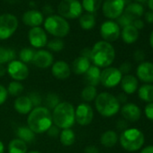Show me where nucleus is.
<instances>
[{
	"mask_svg": "<svg viewBox=\"0 0 153 153\" xmlns=\"http://www.w3.org/2000/svg\"><path fill=\"white\" fill-rule=\"evenodd\" d=\"M52 124L51 112L43 105L34 107L27 116V126L35 134L46 132Z\"/></svg>",
	"mask_w": 153,
	"mask_h": 153,
	"instance_id": "obj_1",
	"label": "nucleus"
},
{
	"mask_svg": "<svg viewBox=\"0 0 153 153\" xmlns=\"http://www.w3.org/2000/svg\"><path fill=\"white\" fill-rule=\"evenodd\" d=\"M115 58V51L110 42L100 41L95 43L91 49V61L99 68H108Z\"/></svg>",
	"mask_w": 153,
	"mask_h": 153,
	"instance_id": "obj_2",
	"label": "nucleus"
},
{
	"mask_svg": "<svg viewBox=\"0 0 153 153\" xmlns=\"http://www.w3.org/2000/svg\"><path fill=\"white\" fill-rule=\"evenodd\" d=\"M52 123L60 130L71 128L75 123V107L67 101L60 102L51 113Z\"/></svg>",
	"mask_w": 153,
	"mask_h": 153,
	"instance_id": "obj_3",
	"label": "nucleus"
},
{
	"mask_svg": "<svg viewBox=\"0 0 153 153\" xmlns=\"http://www.w3.org/2000/svg\"><path fill=\"white\" fill-rule=\"evenodd\" d=\"M95 106L98 114L105 118L115 115L121 109L116 97L108 92H102L97 95L95 99Z\"/></svg>",
	"mask_w": 153,
	"mask_h": 153,
	"instance_id": "obj_4",
	"label": "nucleus"
},
{
	"mask_svg": "<svg viewBox=\"0 0 153 153\" xmlns=\"http://www.w3.org/2000/svg\"><path fill=\"white\" fill-rule=\"evenodd\" d=\"M144 141V134L137 128H127L120 135L121 146L130 152L139 150L143 146Z\"/></svg>",
	"mask_w": 153,
	"mask_h": 153,
	"instance_id": "obj_5",
	"label": "nucleus"
},
{
	"mask_svg": "<svg viewBox=\"0 0 153 153\" xmlns=\"http://www.w3.org/2000/svg\"><path fill=\"white\" fill-rule=\"evenodd\" d=\"M44 29L50 34L61 39L68 34L70 27L65 18L59 16H50L44 21Z\"/></svg>",
	"mask_w": 153,
	"mask_h": 153,
	"instance_id": "obj_6",
	"label": "nucleus"
},
{
	"mask_svg": "<svg viewBox=\"0 0 153 153\" xmlns=\"http://www.w3.org/2000/svg\"><path fill=\"white\" fill-rule=\"evenodd\" d=\"M82 5L79 0H62L58 6L59 16L67 19H76L82 14Z\"/></svg>",
	"mask_w": 153,
	"mask_h": 153,
	"instance_id": "obj_7",
	"label": "nucleus"
},
{
	"mask_svg": "<svg viewBox=\"0 0 153 153\" xmlns=\"http://www.w3.org/2000/svg\"><path fill=\"white\" fill-rule=\"evenodd\" d=\"M18 28V20L16 16L11 14L0 16V40L9 39Z\"/></svg>",
	"mask_w": 153,
	"mask_h": 153,
	"instance_id": "obj_8",
	"label": "nucleus"
},
{
	"mask_svg": "<svg viewBox=\"0 0 153 153\" xmlns=\"http://www.w3.org/2000/svg\"><path fill=\"white\" fill-rule=\"evenodd\" d=\"M123 75L117 68L108 67L101 71L100 83L106 88H113L121 83Z\"/></svg>",
	"mask_w": 153,
	"mask_h": 153,
	"instance_id": "obj_9",
	"label": "nucleus"
},
{
	"mask_svg": "<svg viewBox=\"0 0 153 153\" xmlns=\"http://www.w3.org/2000/svg\"><path fill=\"white\" fill-rule=\"evenodd\" d=\"M7 72L14 80L19 82L25 80L30 74L28 66L18 59H15L8 63Z\"/></svg>",
	"mask_w": 153,
	"mask_h": 153,
	"instance_id": "obj_10",
	"label": "nucleus"
},
{
	"mask_svg": "<svg viewBox=\"0 0 153 153\" xmlns=\"http://www.w3.org/2000/svg\"><path fill=\"white\" fill-rule=\"evenodd\" d=\"M126 0H105L103 4V14L109 19H117L125 9Z\"/></svg>",
	"mask_w": 153,
	"mask_h": 153,
	"instance_id": "obj_11",
	"label": "nucleus"
},
{
	"mask_svg": "<svg viewBox=\"0 0 153 153\" xmlns=\"http://www.w3.org/2000/svg\"><path fill=\"white\" fill-rule=\"evenodd\" d=\"M94 119V110L88 103H81L75 108L76 123L81 126L89 125Z\"/></svg>",
	"mask_w": 153,
	"mask_h": 153,
	"instance_id": "obj_12",
	"label": "nucleus"
},
{
	"mask_svg": "<svg viewBox=\"0 0 153 153\" xmlns=\"http://www.w3.org/2000/svg\"><path fill=\"white\" fill-rule=\"evenodd\" d=\"M120 26L114 21H106L100 27V34L105 42H113L120 37Z\"/></svg>",
	"mask_w": 153,
	"mask_h": 153,
	"instance_id": "obj_13",
	"label": "nucleus"
},
{
	"mask_svg": "<svg viewBox=\"0 0 153 153\" xmlns=\"http://www.w3.org/2000/svg\"><path fill=\"white\" fill-rule=\"evenodd\" d=\"M28 40L30 44L33 48L41 49L47 45L48 36L45 30L38 26L30 29V31L28 32Z\"/></svg>",
	"mask_w": 153,
	"mask_h": 153,
	"instance_id": "obj_14",
	"label": "nucleus"
},
{
	"mask_svg": "<svg viewBox=\"0 0 153 153\" xmlns=\"http://www.w3.org/2000/svg\"><path fill=\"white\" fill-rule=\"evenodd\" d=\"M54 61L53 55L51 51L46 50H39L35 51L33 63L39 68H48L52 66Z\"/></svg>",
	"mask_w": 153,
	"mask_h": 153,
	"instance_id": "obj_15",
	"label": "nucleus"
},
{
	"mask_svg": "<svg viewBox=\"0 0 153 153\" xmlns=\"http://www.w3.org/2000/svg\"><path fill=\"white\" fill-rule=\"evenodd\" d=\"M51 73L57 79L65 80L69 78L71 74V68L66 61L58 60L56 62H53L51 66Z\"/></svg>",
	"mask_w": 153,
	"mask_h": 153,
	"instance_id": "obj_16",
	"label": "nucleus"
},
{
	"mask_svg": "<svg viewBox=\"0 0 153 153\" xmlns=\"http://www.w3.org/2000/svg\"><path fill=\"white\" fill-rule=\"evenodd\" d=\"M137 76L140 80L144 83H153V63L152 62H141L136 70Z\"/></svg>",
	"mask_w": 153,
	"mask_h": 153,
	"instance_id": "obj_17",
	"label": "nucleus"
},
{
	"mask_svg": "<svg viewBox=\"0 0 153 153\" xmlns=\"http://www.w3.org/2000/svg\"><path fill=\"white\" fill-rule=\"evenodd\" d=\"M122 116L125 121L137 122L140 118V109L138 105L132 103H126L120 109Z\"/></svg>",
	"mask_w": 153,
	"mask_h": 153,
	"instance_id": "obj_18",
	"label": "nucleus"
},
{
	"mask_svg": "<svg viewBox=\"0 0 153 153\" xmlns=\"http://www.w3.org/2000/svg\"><path fill=\"white\" fill-rule=\"evenodd\" d=\"M22 20L27 26L38 27L43 23V15L37 10H28L23 15Z\"/></svg>",
	"mask_w": 153,
	"mask_h": 153,
	"instance_id": "obj_19",
	"label": "nucleus"
},
{
	"mask_svg": "<svg viewBox=\"0 0 153 153\" xmlns=\"http://www.w3.org/2000/svg\"><path fill=\"white\" fill-rule=\"evenodd\" d=\"M83 76L87 86L97 87L100 84L101 69L95 65H91Z\"/></svg>",
	"mask_w": 153,
	"mask_h": 153,
	"instance_id": "obj_20",
	"label": "nucleus"
},
{
	"mask_svg": "<svg viewBox=\"0 0 153 153\" xmlns=\"http://www.w3.org/2000/svg\"><path fill=\"white\" fill-rule=\"evenodd\" d=\"M14 108L18 114H29V113L33 109V105L28 96H20L16 98L14 102Z\"/></svg>",
	"mask_w": 153,
	"mask_h": 153,
	"instance_id": "obj_21",
	"label": "nucleus"
},
{
	"mask_svg": "<svg viewBox=\"0 0 153 153\" xmlns=\"http://www.w3.org/2000/svg\"><path fill=\"white\" fill-rule=\"evenodd\" d=\"M121 87L123 93L126 95H131L138 89V79L132 75H124L121 80Z\"/></svg>",
	"mask_w": 153,
	"mask_h": 153,
	"instance_id": "obj_22",
	"label": "nucleus"
},
{
	"mask_svg": "<svg viewBox=\"0 0 153 153\" xmlns=\"http://www.w3.org/2000/svg\"><path fill=\"white\" fill-rule=\"evenodd\" d=\"M90 66H91L90 59L84 58L82 56H79L73 60L70 68H71V71H73L74 74L79 76V75H84Z\"/></svg>",
	"mask_w": 153,
	"mask_h": 153,
	"instance_id": "obj_23",
	"label": "nucleus"
},
{
	"mask_svg": "<svg viewBox=\"0 0 153 153\" xmlns=\"http://www.w3.org/2000/svg\"><path fill=\"white\" fill-rule=\"evenodd\" d=\"M118 140H119L118 134L116 133V131H114L113 130L105 131V132L102 133V135L100 137V142L105 148L114 147L116 145Z\"/></svg>",
	"mask_w": 153,
	"mask_h": 153,
	"instance_id": "obj_24",
	"label": "nucleus"
},
{
	"mask_svg": "<svg viewBox=\"0 0 153 153\" xmlns=\"http://www.w3.org/2000/svg\"><path fill=\"white\" fill-rule=\"evenodd\" d=\"M121 34L123 41L127 44H131L135 42L139 38V31L132 25L123 27Z\"/></svg>",
	"mask_w": 153,
	"mask_h": 153,
	"instance_id": "obj_25",
	"label": "nucleus"
},
{
	"mask_svg": "<svg viewBox=\"0 0 153 153\" xmlns=\"http://www.w3.org/2000/svg\"><path fill=\"white\" fill-rule=\"evenodd\" d=\"M16 134L18 139L22 140L25 143H31L35 140L36 134L28 126H19L16 131Z\"/></svg>",
	"mask_w": 153,
	"mask_h": 153,
	"instance_id": "obj_26",
	"label": "nucleus"
},
{
	"mask_svg": "<svg viewBox=\"0 0 153 153\" xmlns=\"http://www.w3.org/2000/svg\"><path fill=\"white\" fill-rule=\"evenodd\" d=\"M27 143L18 138L13 139L8 144V153H27Z\"/></svg>",
	"mask_w": 153,
	"mask_h": 153,
	"instance_id": "obj_27",
	"label": "nucleus"
},
{
	"mask_svg": "<svg viewBox=\"0 0 153 153\" xmlns=\"http://www.w3.org/2000/svg\"><path fill=\"white\" fill-rule=\"evenodd\" d=\"M59 141L60 143L65 146V147H70L71 145H73L75 143L76 140V134L73 131V130L71 128L68 129H63L60 131L59 133Z\"/></svg>",
	"mask_w": 153,
	"mask_h": 153,
	"instance_id": "obj_28",
	"label": "nucleus"
},
{
	"mask_svg": "<svg viewBox=\"0 0 153 153\" xmlns=\"http://www.w3.org/2000/svg\"><path fill=\"white\" fill-rule=\"evenodd\" d=\"M125 15H127L128 16H130L133 21L136 19H139L144 12V9L142 7V6L139 3H131L130 5L127 6V7L124 9L123 11Z\"/></svg>",
	"mask_w": 153,
	"mask_h": 153,
	"instance_id": "obj_29",
	"label": "nucleus"
},
{
	"mask_svg": "<svg viewBox=\"0 0 153 153\" xmlns=\"http://www.w3.org/2000/svg\"><path fill=\"white\" fill-rule=\"evenodd\" d=\"M140 99L148 103H153V85L145 84L140 87L138 90Z\"/></svg>",
	"mask_w": 153,
	"mask_h": 153,
	"instance_id": "obj_30",
	"label": "nucleus"
},
{
	"mask_svg": "<svg viewBox=\"0 0 153 153\" xmlns=\"http://www.w3.org/2000/svg\"><path fill=\"white\" fill-rule=\"evenodd\" d=\"M16 51L11 48L0 46V65L9 63L16 59Z\"/></svg>",
	"mask_w": 153,
	"mask_h": 153,
	"instance_id": "obj_31",
	"label": "nucleus"
},
{
	"mask_svg": "<svg viewBox=\"0 0 153 153\" xmlns=\"http://www.w3.org/2000/svg\"><path fill=\"white\" fill-rule=\"evenodd\" d=\"M97 89L96 87L93 86H86L82 91H81V98L83 101H85V103H90L95 101V99L97 97Z\"/></svg>",
	"mask_w": 153,
	"mask_h": 153,
	"instance_id": "obj_32",
	"label": "nucleus"
},
{
	"mask_svg": "<svg viewBox=\"0 0 153 153\" xmlns=\"http://www.w3.org/2000/svg\"><path fill=\"white\" fill-rule=\"evenodd\" d=\"M44 103V107H46L47 109H49L51 112L60 103V98L58 96V94L56 93H48L45 97H44V100H42Z\"/></svg>",
	"mask_w": 153,
	"mask_h": 153,
	"instance_id": "obj_33",
	"label": "nucleus"
},
{
	"mask_svg": "<svg viewBox=\"0 0 153 153\" xmlns=\"http://www.w3.org/2000/svg\"><path fill=\"white\" fill-rule=\"evenodd\" d=\"M79 25L84 30H91L96 25V18L92 14H85L79 17Z\"/></svg>",
	"mask_w": 153,
	"mask_h": 153,
	"instance_id": "obj_34",
	"label": "nucleus"
},
{
	"mask_svg": "<svg viewBox=\"0 0 153 153\" xmlns=\"http://www.w3.org/2000/svg\"><path fill=\"white\" fill-rule=\"evenodd\" d=\"M7 92H8V95H10L11 97H18L22 95V93L24 92L25 90V87L24 85L19 82V81H16V80H13L11 81L7 88Z\"/></svg>",
	"mask_w": 153,
	"mask_h": 153,
	"instance_id": "obj_35",
	"label": "nucleus"
},
{
	"mask_svg": "<svg viewBox=\"0 0 153 153\" xmlns=\"http://www.w3.org/2000/svg\"><path fill=\"white\" fill-rule=\"evenodd\" d=\"M81 5L87 12L93 14L101 7L102 0H83Z\"/></svg>",
	"mask_w": 153,
	"mask_h": 153,
	"instance_id": "obj_36",
	"label": "nucleus"
},
{
	"mask_svg": "<svg viewBox=\"0 0 153 153\" xmlns=\"http://www.w3.org/2000/svg\"><path fill=\"white\" fill-rule=\"evenodd\" d=\"M35 54V51L33 48H24L19 52V60L24 62L25 64L33 62V57Z\"/></svg>",
	"mask_w": 153,
	"mask_h": 153,
	"instance_id": "obj_37",
	"label": "nucleus"
},
{
	"mask_svg": "<svg viewBox=\"0 0 153 153\" xmlns=\"http://www.w3.org/2000/svg\"><path fill=\"white\" fill-rule=\"evenodd\" d=\"M46 46L48 47V49L50 51H51L53 52H59L64 48V42L59 38H55V39H52L51 41L48 42Z\"/></svg>",
	"mask_w": 153,
	"mask_h": 153,
	"instance_id": "obj_38",
	"label": "nucleus"
},
{
	"mask_svg": "<svg viewBox=\"0 0 153 153\" xmlns=\"http://www.w3.org/2000/svg\"><path fill=\"white\" fill-rule=\"evenodd\" d=\"M28 97L30 98V100H31V102H32V104L33 105V108L42 105V97L40 93L33 91V92L28 94Z\"/></svg>",
	"mask_w": 153,
	"mask_h": 153,
	"instance_id": "obj_39",
	"label": "nucleus"
},
{
	"mask_svg": "<svg viewBox=\"0 0 153 153\" xmlns=\"http://www.w3.org/2000/svg\"><path fill=\"white\" fill-rule=\"evenodd\" d=\"M132 23H133V20L130 16H128L127 15H125L123 13L121 16H119L117 18V25H121L122 27H126L128 25H131Z\"/></svg>",
	"mask_w": 153,
	"mask_h": 153,
	"instance_id": "obj_40",
	"label": "nucleus"
},
{
	"mask_svg": "<svg viewBox=\"0 0 153 153\" xmlns=\"http://www.w3.org/2000/svg\"><path fill=\"white\" fill-rule=\"evenodd\" d=\"M60 131H61V130H60L59 127H57L56 125L52 124V125L48 129V131H46V133H47V135H48L49 137H51V138H52V139H57V138L59 137Z\"/></svg>",
	"mask_w": 153,
	"mask_h": 153,
	"instance_id": "obj_41",
	"label": "nucleus"
},
{
	"mask_svg": "<svg viewBox=\"0 0 153 153\" xmlns=\"http://www.w3.org/2000/svg\"><path fill=\"white\" fill-rule=\"evenodd\" d=\"M8 97V92L5 86L0 84V105H2L6 103Z\"/></svg>",
	"mask_w": 153,
	"mask_h": 153,
	"instance_id": "obj_42",
	"label": "nucleus"
},
{
	"mask_svg": "<svg viewBox=\"0 0 153 153\" xmlns=\"http://www.w3.org/2000/svg\"><path fill=\"white\" fill-rule=\"evenodd\" d=\"M144 113L149 120L153 121V103H148V105L145 106Z\"/></svg>",
	"mask_w": 153,
	"mask_h": 153,
	"instance_id": "obj_43",
	"label": "nucleus"
},
{
	"mask_svg": "<svg viewBox=\"0 0 153 153\" xmlns=\"http://www.w3.org/2000/svg\"><path fill=\"white\" fill-rule=\"evenodd\" d=\"M120 70V72L122 73V75H127L131 70V64L130 62H123L121 64L120 68H118Z\"/></svg>",
	"mask_w": 153,
	"mask_h": 153,
	"instance_id": "obj_44",
	"label": "nucleus"
},
{
	"mask_svg": "<svg viewBox=\"0 0 153 153\" xmlns=\"http://www.w3.org/2000/svg\"><path fill=\"white\" fill-rule=\"evenodd\" d=\"M133 58L135 59V60L137 61H143L145 59V53L143 51L141 50H138L134 52L133 54Z\"/></svg>",
	"mask_w": 153,
	"mask_h": 153,
	"instance_id": "obj_45",
	"label": "nucleus"
},
{
	"mask_svg": "<svg viewBox=\"0 0 153 153\" xmlns=\"http://www.w3.org/2000/svg\"><path fill=\"white\" fill-rule=\"evenodd\" d=\"M79 56H82L84 58H87L88 59L91 60V49L89 48H85L83 49L81 51H80V55Z\"/></svg>",
	"mask_w": 153,
	"mask_h": 153,
	"instance_id": "obj_46",
	"label": "nucleus"
},
{
	"mask_svg": "<svg viewBox=\"0 0 153 153\" xmlns=\"http://www.w3.org/2000/svg\"><path fill=\"white\" fill-rule=\"evenodd\" d=\"M85 153H99V149L97 147L90 145V146H87L84 149Z\"/></svg>",
	"mask_w": 153,
	"mask_h": 153,
	"instance_id": "obj_47",
	"label": "nucleus"
},
{
	"mask_svg": "<svg viewBox=\"0 0 153 153\" xmlns=\"http://www.w3.org/2000/svg\"><path fill=\"white\" fill-rule=\"evenodd\" d=\"M116 98H117L118 102L120 103V105L121 104H126V102L128 100L127 95L125 93H120V94H118V96L116 97Z\"/></svg>",
	"mask_w": 153,
	"mask_h": 153,
	"instance_id": "obj_48",
	"label": "nucleus"
},
{
	"mask_svg": "<svg viewBox=\"0 0 153 153\" xmlns=\"http://www.w3.org/2000/svg\"><path fill=\"white\" fill-rule=\"evenodd\" d=\"M132 25H133L137 30H140V29H142V28L144 27V23H143L140 19H136V20L133 21Z\"/></svg>",
	"mask_w": 153,
	"mask_h": 153,
	"instance_id": "obj_49",
	"label": "nucleus"
},
{
	"mask_svg": "<svg viewBox=\"0 0 153 153\" xmlns=\"http://www.w3.org/2000/svg\"><path fill=\"white\" fill-rule=\"evenodd\" d=\"M127 126H128V125H127L126 121L120 120V121H118V123H117V128L120 129V130H122V131L126 130V129H127Z\"/></svg>",
	"mask_w": 153,
	"mask_h": 153,
	"instance_id": "obj_50",
	"label": "nucleus"
},
{
	"mask_svg": "<svg viewBox=\"0 0 153 153\" xmlns=\"http://www.w3.org/2000/svg\"><path fill=\"white\" fill-rule=\"evenodd\" d=\"M145 19L148 23L149 24H153V12L150 11V12H147L145 14Z\"/></svg>",
	"mask_w": 153,
	"mask_h": 153,
	"instance_id": "obj_51",
	"label": "nucleus"
},
{
	"mask_svg": "<svg viewBox=\"0 0 153 153\" xmlns=\"http://www.w3.org/2000/svg\"><path fill=\"white\" fill-rule=\"evenodd\" d=\"M140 153H153V146H147L144 149H141V151Z\"/></svg>",
	"mask_w": 153,
	"mask_h": 153,
	"instance_id": "obj_52",
	"label": "nucleus"
},
{
	"mask_svg": "<svg viewBox=\"0 0 153 153\" xmlns=\"http://www.w3.org/2000/svg\"><path fill=\"white\" fill-rule=\"evenodd\" d=\"M7 73V68L4 65H0V78L4 76Z\"/></svg>",
	"mask_w": 153,
	"mask_h": 153,
	"instance_id": "obj_53",
	"label": "nucleus"
},
{
	"mask_svg": "<svg viewBox=\"0 0 153 153\" xmlns=\"http://www.w3.org/2000/svg\"><path fill=\"white\" fill-rule=\"evenodd\" d=\"M5 149H6V148H5L3 141L0 140V153H5Z\"/></svg>",
	"mask_w": 153,
	"mask_h": 153,
	"instance_id": "obj_54",
	"label": "nucleus"
},
{
	"mask_svg": "<svg viewBox=\"0 0 153 153\" xmlns=\"http://www.w3.org/2000/svg\"><path fill=\"white\" fill-rule=\"evenodd\" d=\"M149 43H150L151 48L153 49V31H152V33L150 34V37H149Z\"/></svg>",
	"mask_w": 153,
	"mask_h": 153,
	"instance_id": "obj_55",
	"label": "nucleus"
},
{
	"mask_svg": "<svg viewBox=\"0 0 153 153\" xmlns=\"http://www.w3.org/2000/svg\"><path fill=\"white\" fill-rule=\"evenodd\" d=\"M149 7L153 12V0H149Z\"/></svg>",
	"mask_w": 153,
	"mask_h": 153,
	"instance_id": "obj_56",
	"label": "nucleus"
},
{
	"mask_svg": "<svg viewBox=\"0 0 153 153\" xmlns=\"http://www.w3.org/2000/svg\"><path fill=\"white\" fill-rule=\"evenodd\" d=\"M134 1H136V2H138V3H144V2L147 1V0H134Z\"/></svg>",
	"mask_w": 153,
	"mask_h": 153,
	"instance_id": "obj_57",
	"label": "nucleus"
},
{
	"mask_svg": "<svg viewBox=\"0 0 153 153\" xmlns=\"http://www.w3.org/2000/svg\"><path fill=\"white\" fill-rule=\"evenodd\" d=\"M27 153H42L41 151H38V150H32V151H29Z\"/></svg>",
	"mask_w": 153,
	"mask_h": 153,
	"instance_id": "obj_58",
	"label": "nucleus"
}]
</instances>
